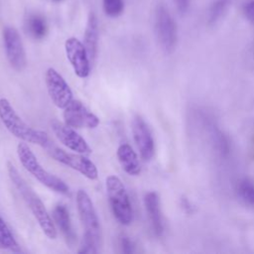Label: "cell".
Returning <instances> with one entry per match:
<instances>
[{
  "label": "cell",
  "instance_id": "obj_1",
  "mask_svg": "<svg viewBox=\"0 0 254 254\" xmlns=\"http://www.w3.org/2000/svg\"><path fill=\"white\" fill-rule=\"evenodd\" d=\"M7 172L10 181L15 186L24 201L32 211L43 233L50 239H56L58 235L56 224L39 195L27 184V182L23 179V177L19 174L18 170L11 162L7 163Z\"/></svg>",
  "mask_w": 254,
  "mask_h": 254
},
{
  "label": "cell",
  "instance_id": "obj_2",
  "mask_svg": "<svg viewBox=\"0 0 254 254\" xmlns=\"http://www.w3.org/2000/svg\"><path fill=\"white\" fill-rule=\"evenodd\" d=\"M0 120L13 136L24 142L45 148L50 145L48 134L45 131L35 129L25 123L16 113L9 100L4 97L0 98Z\"/></svg>",
  "mask_w": 254,
  "mask_h": 254
},
{
  "label": "cell",
  "instance_id": "obj_3",
  "mask_svg": "<svg viewBox=\"0 0 254 254\" xmlns=\"http://www.w3.org/2000/svg\"><path fill=\"white\" fill-rule=\"evenodd\" d=\"M17 156L24 169L34 178H36L42 185L51 190L64 195L69 193V188L67 185L62 179L51 174L44 167H42L37 157L26 142H22L17 145Z\"/></svg>",
  "mask_w": 254,
  "mask_h": 254
},
{
  "label": "cell",
  "instance_id": "obj_4",
  "mask_svg": "<svg viewBox=\"0 0 254 254\" xmlns=\"http://www.w3.org/2000/svg\"><path fill=\"white\" fill-rule=\"evenodd\" d=\"M106 193L112 213L116 220L122 225H129L133 220L132 205L127 190L121 180L110 175L105 180Z\"/></svg>",
  "mask_w": 254,
  "mask_h": 254
},
{
  "label": "cell",
  "instance_id": "obj_5",
  "mask_svg": "<svg viewBox=\"0 0 254 254\" xmlns=\"http://www.w3.org/2000/svg\"><path fill=\"white\" fill-rule=\"evenodd\" d=\"M75 200L78 215L84 228L83 236L92 239L99 245L101 236L99 219L97 217L91 198L84 190L79 189L76 191Z\"/></svg>",
  "mask_w": 254,
  "mask_h": 254
},
{
  "label": "cell",
  "instance_id": "obj_6",
  "mask_svg": "<svg viewBox=\"0 0 254 254\" xmlns=\"http://www.w3.org/2000/svg\"><path fill=\"white\" fill-rule=\"evenodd\" d=\"M155 31L160 46L166 53H172L178 42L176 21L164 5H159L155 13Z\"/></svg>",
  "mask_w": 254,
  "mask_h": 254
},
{
  "label": "cell",
  "instance_id": "obj_7",
  "mask_svg": "<svg viewBox=\"0 0 254 254\" xmlns=\"http://www.w3.org/2000/svg\"><path fill=\"white\" fill-rule=\"evenodd\" d=\"M47 148L49 149L50 155L57 162L78 172L88 180L94 181L98 178V171L95 164L89 160L86 155L65 152L64 150L56 146H52L51 144Z\"/></svg>",
  "mask_w": 254,
  "mask_h": 254
},
{
  "label": "cell",
  "instance_id": "obj_8",
  "mask_svg": "<svg viewBox=\"0 0 254 254\" xmlns=\"http://www.w3.org/2000/svg\"><path fill=\"white\" fill-rule=\"evenodd\" d=\"M45 82L50 98L58 108L64 109L73 99L68 83L54 67H49L46 70Z\"/></svg>",
  "mask_w": 254,
  "mask_h": 254
},
{
  "label": "cell",
  "instance_id": "obj_9",
  "mask_svg": "<svg viewBox=\"0 0 254 254\" xmlns=\"http://www.w3.org/2000/svg\"><path fill=\"white\" fill-rule=\"evenodd\" d=\"M3 41L6 57L12 68L17 71L24 70L27 65V59L18 31L14 27L6 26L3 29Z\"/></svg>",
  "mask_w": 254,
  "mask_h": 254
},
{
  "label": "cell",
  "instance_id": "obj_10",
  "mask_svg": "<svg viewBox=\"0 0 254 254\" xmlns=\"http://www.w3.org/2000/svg\"><path fill=\"white\" fill-rule=\"evenodd\" d=\"M63 117L66 125L75 129H94L99 125V118L88 110L81 101L76 99H72L64 109Z\"/></svg>",
  "mask_w": 254,
  "mask_h": 254
},
{
  "label": "cell",
  "instance_id": "obj_11",
  "mask_svg": "<svg viewBox=\"0 0 254 254\" xmlns=\"http://www.w3.org/2000/svg\"><path fill=\"white\" fill-rule=\"evenodd\" d=\"M66 58L74 73L79 78H85L90 72V61L84 45L76 38L70 37L64 43Z\"/></svg>",
  "mask_w": 254,
  "mask_h": 254
},
{
  "label": "cell",
  "instance_id": "obj_12",
  "mask_svg": "<svg viewBox=\"0 0 254 254\" xmlns=\"http://www.w3.org/2000/svg\"><path fill=\"white\" fill-rule=\"evenodd\" d=\"M51 127L58 140L69 150L82 155H89L92 152L83 137H81L74 128L66 125L64 122L62 123L58 120H53Z\"/></svg>",
  "mask_w": 254,
  "mask_h": 254
},
{
  "label": "cell",
  "instance_id": "obj_13",
  "mask_svg": "<svg viewBox=\"0 0 254 254\" xmlns=\"http://www.w3.org/2000/svg\"><path fill=\"white\" fill-rule=\"evenodd\" d=\"M132 134L134 142L143 161H150L155 154V142L152 132L140 115H135L132 120Z\"/></svg>",
  "mask_w": 254,
  "mask_h": 254
},
{
  "label": "cell",
  "instance_id": "obj_14",
  "mask_svg": "<svg viewBox=\"0 0 254 254\" xmlns=\"http://www.w3.org/2000/svg\"><path fill=\"white\" fill-rule=\"evenodd\" d=\"M144 205L150 219L154 233L161 236L164 231L162 212L160 207V197L156 191H149L144 195Z\"/></svg>",
  "mask_w": 254,
  "mask_h": 254
},
{
  "label": "cell",
  "instance_id": "obj_15",
  "mask_svg": "<svg viewBox=\"0 0 254 254\" xmlns=\"http://www.w3.org/2000/svg\"><path fill=\"white\" fill-rule=\"evenodd\" d=\"M116 155L121 168L126 174L135 177L141 173V166L138 156L129 144L123 143L119 145Z\"/></svg>",
  "mask_w": 254,
  "mask_h": 254
},
{
  "label": "cell",
  "instance_id": "obj_16",
  "mask_svg": "<svg viewBox=\"0 0 254 254\" xmlns=\"http://www.w3.org/2000/svg\"><path fill=\"white\" fill-rule=\"evenodd\" d=\"M53 220L63 233L65 241L70 246L75 242V234L72 230L69 212L64 204L59 203L53 209Z\"/></svg>",
  "mask_w": 254,
  "mask_h": 254
},
{
  "label": "cell",
  "instance_id": "obj_17",
  "mask_svg": "<svg viewBox=\"0 0 254 254\" xmlns=\"http://www.w3.org/2000/svg\"><path fill=\"white\" fill-rule=\"evenodd\" d=\"M90 63H93L98 48V22L94 13L90 12L87 18V23L84 32V43H83Z\"/></svg>",
  "mask_w": 254,
  "mask_h": 254
},
{
  "label": "cell",
  "instance_id": "obj_18",
  "mask_svg": "<svg viewBox=\"0 0 254 254\" xmlns=\"http://www.w3.org/2000/svg\"><path fill=\"white\" fill-rule=\"evenodd\" d=\"M26 30L32 38L41 40L47 34L46 20L39 14H31L26 20Z\"/></svg>",
  "mask_w": 254,
  "mask_h": 254
},
{
  "label": "cell",
  "instance_id": "obj_19",
  "mask_svg": "<svg viewBox=\"0 0 254 254\" xmlns=\"http://www.w3.org/2000/svg\"><path fill=\"white\" fill-rule=\"evenodd\" d=\"M0 249L8 250L14 253L21 252L20 245L15 239L13 233L10 228L4 221V219L0 216Z\"/></svg>",
  "mask_w": 254,
  "mask_h": 254
},
{
  "label": "cell",
  "instance_id": "obj_20",
  "mask_svg": "<svg viewBox=\"0 0 254 254\" xmlns=\"http://www.w3.org/2000/svg\"><path fill=\"white\" fill-rule=\"evenodd\" d=\"M238 192L240 197L248 204H254V184L248 179H244L239 183Z\"/></svg>",
  "mask_w": 254,
  "mask_h": 254
},
{
  "label": "cell",
  "instance_id": "obj_21",
  "mask_svg": "<svg viewBox=\"0 0 254 254\" xmlns=\"http://www.w3.org/2000/svg\"><path fill=\"white\" fill-rule=\"evenodd\" d=\"M103 9L107 16L115 18L122 14L124 2L123 0H103Z\"/></svg>",
  "mask_w": 254,
  "mask_h": 254
},
{
  "label": "cell",
  "instance_id": "obj_22",
  "mask_svg": "<svg viewBox=\"0 0 254 254\" xmlns=\"http://www.w3.org/2000/svg\"><path fill=\"white\" fill-rule=\"evenodd\" d=\"M228 4H229V0L215 1L209 9V22L215 23L216 21H218V19H220L223 13L226 11Z\"/></svg>",
  "mask_w": 254,
  "mask_h": 254
},
{
  "label": "cell",
  "instance_id": "obj_23",
  "mask_svg": "<svg viewBox=\"0 0 254 254\" xmlns=\"http://www.w3.org/2000/svg\"><path fill=\"white\" fill-rule=\"evenodd\" d=\"M120 245H121V251L125 254H131L135 251V246L132 240L125 235H123L120 238Z\"/></svg>",
  "mask_w": 254,
  "mask_h": 254
},
{
  "label": "cell",
  "instance_id": "obj_24",
  "mask_svg": "<svg viewBox=\"0 0 254 254\" xmlns=\"http://www.w3.org/2000/svg\"><path fill=\"white\" fill-rule=\"evenodd\" d=\"M243 12L248 21L254 25V0L249 1L244 5Z\"/></svg>",
  "mask_w": 254,
  "mask_h": 254
},
{
  "label": "cell",
  "instance_id": "obj_25",
  "mask_svg": "<svg viewBox=\"0 0 254 254\" xmlns=\"http://www.w3.org/2000/svg\"><path fill=\"white\" fill-rule=\"evenodd\" d=\"M176 3V6L178 8V10L181 13H186L190 7V0H174Z\"/></svg>",
  "mask_w": 254,
  "mask_h": 254
},
{
  "label": "cell",
  "instance_id": "obj_26",
  "mask_svg": "<svg viewBox=\"0 0 254 254\" xmlns=\"http://www.w3.org/2000/svg\"><path fill=\"white\" fill-rule=\"evenodd\" d=\"M55 1H60V0H55Z\"/></svg>",
  "mask_w": 254,
  "mask_h": 254
}]
</instances>
